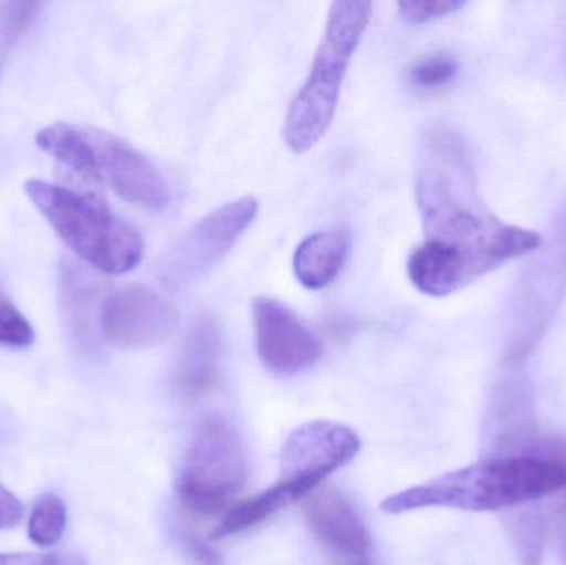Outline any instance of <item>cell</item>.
Masks as SVG:
<instances>
[{
  "label": "cell",
  "instance_id": "6da1fadb",
  "mask_svg": "<svg viewBox=\"0 0 566 565\" xmlns=\"http://www.w3.org/2000/svg\"><path fill=\"white\" fill-rule=\"evenodd\" d=\"M418 206L426 239L408 261L409 281L421 294L446 297L541 248L531 229L495 218L479 195L464 139L444 126L422 135Z\"/></svg>",
  "mask_w": 566,
  "mask_h": 565
},
{
  "label": "cell",
  "instance_id": "7a4b0ae2",
  "mask_svg": "<svg viewBox=\"0 0 566 565\" xmlns=\"http://www.w3.org/2000/svg\"><path fill=\"white\" fill-rule=\"evenodd\" d=\"M566 490V458L538 454L492 458L442 474L421 486L391 494L381 503L386 514L424 508L485 511L517 510Z\"/></svg>",
  "mask_w": 566,
  "mask_h": 565
},
{
  "label": "cell",
  "instance_id": "3957f363",
  "mask_svg": "<svg viewBox=\"0 0 566 565\" xmlns=\"http://www.w3.org/2000/svg\"><path fill=\"white\" fill-rule=\"evenodd\" d=\"M36 145L93 185H106L119 198L146 211H165L171 188L161 169L125 139L85 126L55 123L36 133Z\"/></svg>",
  "mask_w": 566,
  "mask_h": 565
},
{
  "label": "cell",
  "instance_id": "277c9868",
  "mask_svg": "<svg viewBox=\"0 0 566 565\" xmlns=\"http://www.w3.org/2000/svg\"><path fill=\"white\" fill-rule=\"evenodd\" d=\"M371 15L373 3L366 0H339L329 7L312 69L286 113L283 138L296 155L315 148L332 126L343 80Z\"/></svg>",
  "mask_w": 566,
  "mask_h": 565
},
{
  "label": "cell",
  "instance_id": "5b68a950",
  "mask_svg": "<svg viewBox=\"0 0 566 565\" xmlns=\"http://www.w3.org/2000/svg\"><path fill=\"white\" fill-rule=\"evenodd\" d=\"M23 189L53 231L83 261L113 275L138 268L145 254L143 239L102 199L40 179L27 181Z\"/></svg>",
  "mask_w": 566,
  "mask_h": 565
},
{
  "label": "cell",
  "instance_id": "8992f818",
  "mask_svg": "<svg viewBox=\"0 0 566 565\" xmlns=\"http://www.w3.org/2000/svg\"><path fill=\"white\" fill-rule=\"evenodd\" d=\"M249 477L251 457L238 428L224 418H206L192 433L176 494L191 513L216 514L244 490Z\"/></svg>",
  "mask_w": 566,
  "mask_h": 565
},
{
  "label": "cell",
  "instance_id": "52a82bcc",
  "mask_svg": "<svg viewBox=\"0 0 566 565\" xmlns=\"http://www.w3.org/2000/svg\"><path fill=\"white\" fill-rule=\"evenodd\" d=\"M258 215V199L245 196L196 222L178 239L163 265V278L169 287H188L205 278L232 251Z\"/></svg>",
  "mask_w": 566,
  "mask_h": 565
},
{
  "label": "cell",
  "instance_id": "ba28073f",
  "mask_svg": "<svg viewBox=\"0 0 566 565\" xmlns=\"http://www.w3.org/2000/svg\"><path fill=\"white\" fill-rule=\"evenodd\" d=\"M361 441L352 428L335 421H310L293 430L281 453V480L300 500L318 490L333 473L359 453Z\"/></svg>",
  "mask_w": 566,
  "mask_h": 565
},
{
  "label": "cell",
  "instance_id": "9c48e42d",
  "mask_svg": "<svg viewBox=\"0 0 566 565\" xmlns=\"http://www.w3.org/2000/svg\"><path fill=\"white\" fill-rule=\"evenodd\" d=\"M179 327L171 302L146 287H126L106 299L99 311L103 337L126 350H143L169 341Z\"/></svg>",
  "mask_w": 566,
  "mask_h": 565
},
{
  "label": "cell",
  "instance_id": "30bf717a",
  "mask_svg": "<svg viewBox=\"0 0 566 565\" xmlns=\"http://www.w3.org/2000/svg\"><path fill=\"white\" fill-rule=\"evenodd\" d=\"M259 358L272 374L293 377L322 357V342L282 302L258 297L252 304Z\"/></svg>",
  "mask_w": 566,
  "mask_h": 565
},
{
  "label": "cell",
  "instance_id": "8fae6325",
  "mask_svg": "<svg viewBox=\"0 0 566 565\" xmlns=\"http://www.w3.org/2000/svg\"><path fill=\"white\" fill-rule=\"evenodd\" d=\"M305 516L316 540L338 556L365 559L371 537L358 510L333 488H318L305 498Z\"/></svg>",
  "mask_w": 566,
  "mask_h": 565
},
{
  "label": "cell",
  "instance_id": "7c38bea8",
  "mask_svg": "<svg viewBox=\"0 0 566 565\" xmlns=\"http://www.w3.org/2000/svg\"><path fill=\"white\" fill-rule=\"evenodd\" d=\"M224 334L216 317L199 318L186 335L175 368L176 388L185 400H198L221 381Z\"/></svg>",
  "mask_w": 566,
  "mask_h": 565
},
{
  "label": "cell",
  "instance_id": "4fadbf2b",
  "mask_svg": "<svg viewBox=\"0 0 566 565\" xmlns=\"http://www.w3.org/2000/svg\"><path fill=\"white\" fill-rule=\"evenodd\" d=\"M349 239L338 229L319 231L300 242L293 255V271L300 284L310 291L328 287L345 268Z\"/></svg>",
  "mask_w": 566,
  "mask_h": 565
},
{
  "label": "cell",
  "instance_id": "5bb4252c",
  "mask_svg": "<svg viewBox=\"0 0 566 565\" xmlns=\"http://www.w3.org/2000/svg\"><path fill=\"white\" fill-rule=\"evenodd\" d=\"M298 498L292 490L283 486L282 483H275L274 486L265 490L264 493L242 501L238 506L232 508L218 527L212 531V540H226V537L235 536L242 531L251 530L258 524L264 523L274 514L281 513L290 504L296 503Z\"/></svg>",
  "mask_w": 566,
  "mask_h": 565
},
{
  "label": "cell",
  "instance_id": "9a60e30c",
  "mask_svg": "<svg viewBox=\"0 0 566 565\" xmlns=\"http://www.w3.org/2000/svg\"><path fill=\"white\" fill-rule=\"evenodd\" d=\"M507 526L515 553H517L518 564L541 565L544 541L548 530L545 517L528 508V510L509 517Z\"/></svg>",
  "mask_w": 566,
  "mask_h": 565
},
{
  "label": "cell",
  "instance_id": "2e32d148",
  "mask_svg": "<svg viewBox=\"0 0 566 565\" xmlns=\"http://www.w3.org/2000/svg\"><path fill=\"white\" fill-rule=\"evenodd\" d=\"M66 513L65 503L55 494H46L33 508L29 517V537L35 546L52 547L62 541L65 533Z\"/></svg>",
  "mask_w": 566,
  "mask_h": 565
},
{
  "label": "cell",
  "instance_id": "e0dca14e",
  "mask_svg": "<svg viewBox=\"0 0 566 565\" xmlns=\"http://www.w3.org/2000/svg\"><path fill=\"white\" fill-rule=\"evenodd\" d=\"M36 2H0V70L40 10Z\"/></svg>",
  "mask_w": 566,
  "mask_h": 565
},
{
  "label": "cell",
  "instance_id": "ac0fdd59",
  "mask_svg": "<svg viewBox=\"0 0 566 565\" xmlns=\"http://www.w3.org/2000/svg\"><path fill=\"white\" fill-rule=\"evenodd\" d=\"M459 62L451 53H431L409 70V80L419 88L436 90L449 85L458 76Z\"/></svg>",
  "mask_w": 566,
  "mask_h": 565
},
{
  "label": "cell",
  "instance_id": "d6986e66",
  "mask_svg": "<svg viewBox=\"0 0 566 565\" xmlns=\"http://www.w3.org/2000/svg\"><path fill=\"white\" fill-rule=\"evenodd\" d=\"M35 341L30 322L9 302L0 301V345L29 347Z\"/></svg>",
  "mask_w": 566,
  "mask_h": 565
},
{
  "label": "cell",
  "instance_id": "ffe728a7",
  "mask_svg": "<svg viewBox=\"0 0 566 565\" xmlns=\"http://www.w3.org/2000/svg\"><path fill=\"white\" fill-rule=\"evenodd\" d=\"M464 6L465 3L459 0H408V2H399L398 10L406 22L422 25L441 17L451 15Z\"/></svg>",
  "mask_w": 566,
  "mask_h": 565
},
{
  "label": "cell",
  "instance_id": "44dd1931",
  "mask_svg": "<svg viewBox=\"0 0 566 565\" xmlns=\"http://www.w3.org/2000/svg\"><path fill=\"white\" fill-rule=\"evenodd\" d=\"M0 565H88L78 553L0 554Z\"/></svg>",
  "mask_w": 566,
  "mask_h": 565
},
{
  "label": "cell",
  "instance_id": "7402d4cb",
  "mask_svg": "<svg viewBox=\"0 0 566 565\" xmlns=\"http://www.w3.org/2000/svg\"><path fill=\"white\" fill-rule=\"evenodd\" d=\"M179 540H181L182 547L196 565H222L221 556L206 541L195 536L191 531H179Z\"/></svg>",
  "mask_w": 566,
  "mask_h": 565
},
{
  "label": "cell",
  "instance_id": "603a6c76",
  "mask_svg": "<svg viewBox=\"0 0 566 565\" xmlns=\"http://www.w3.org/2000/svg\"><path fill=\"white\" fill-rule=\"evenodd\" d=\"M22 516L23 506L19 498L0 484V530L15 527Z\"/></svg>",
  "mask_w": 566,
  "mask_h": 565
},
{
  "label": "cell",
  "instance_id": "cb8c5ba5",
  "mask_svg": "<svg viewBox=\"0 0 566 565\" xmlns=\"http://www.w3.org/2000/svg\"><path fill=\"white\" fill-rule=\"evenodd\" d=\"M554 520L555 544H557L562 564L566 565V503L555 514Z\"/></svg>",
  "mask_w": 566,
  "mask_h": 565
},
{
  "label": "cell",
  "instance_id": "d4e9b609",
  "mask_svg": "<svg viewBox=\"0 0 566 565\" xmlns=\"http://www.w3.org/2000/svg\"><path fill=\"white\" fill-rule=\"evenodd\" d=\"M359 565H365V564H359Z\"/></svg>",
  "mask_w": 566,
  "mask_h": 565
}]
</instances>
